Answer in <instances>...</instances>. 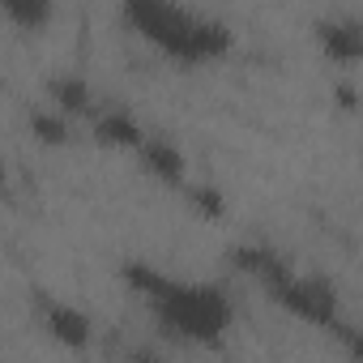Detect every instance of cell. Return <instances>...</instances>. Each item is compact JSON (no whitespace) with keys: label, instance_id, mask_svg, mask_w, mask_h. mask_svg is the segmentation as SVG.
I'll return each mask as SVG.
<instances>
[{"label":"cell","instance_id":"1","mask_svg":"<svg viewBox=\"0 0 363 363\" xmlns=\"http://www.w3.org/2000/svg\"><path fill=\"white\" fill-rule=\"evenodd\" d=\"M120 282L145 303L158 333L179 342V346L214 350L227 342V333L235 325L231 295L210 278H179V274L150 265V261H124Z\"/></svg>","mask_w":363,"mask_h":363},{"label":"cell","instance_id":"2","mask_svg":"<svg viewBox=\"0 0 363 363\" xmlns=\"http://www.w3.org/2000/svg\"><path fill=\"white\" fill-rule=\"evenodd\" d=\"M120 22L179 69H206L235 48V30L223 18L171 0H124Z\"/></svg>","mask_w":363,"mask_h":363},{"label":"cell","instance_id":"3","mask_svg":"<svg viewBox=\"0 0 363 363\" xmlns=\"http://www.w3.org/2000/svg\"><path fill=\"white\" fill-rule=\"evenodd\" d=\"M265 295H269L286 316H295V320H303V325H312V329H325L329 337H337V342L354 354L359 333H354V325H350V316H346L342 291H337L325 274L291 269V274H282Z\"/></svg>","mask_w":363,"mask_h":363},{"label":"cell","instance_id":"4","mask_svg":"<svg viewBox=\"0 0 363 363\" xmlns=\"http://www.w3.org/2000/svg\"><path fill=\"white\" fill-rule=\"evenodd\" d=\"M30 303H35V320H39V329H43L60 350L82 354V350L94 346V320H90L86 308H77L73 299L52 295V291H35Z\"/></svg>","mask_w":363,"mask_h":363},{"label":"cell","instance_id":"5","mask_svg":"<svg viewBox=\"0 0 363 363\" xmlns=\"http://www.w3.org/2000/svg\"><path fill=\"white\" fill-rule=\"evenodd\" d=\"M137 162H141V171L150 179H158V184H167V189H184L193 179L184 145H179L171 133H162V128H145V137L137 145Z\"/></svg>","mask_w":363,"mask_h":363},{"label":"cell","instance_id":"6","mask_svg":"<svg viewBox=\"0 0 363 363\" xmlns=\"http://www.w3.org/2000/svg\"><path fill=\"white\" fill-rule=\"evenodd\" d=\"M312 35H316V48H320V56L329 65L354 69L363 60V22L354 13H329V18H320L312 26Z\"/></svg>","mask_w":363,"mask_h":363},{"label":"cell","instance_id":"7","mask_svg":"<svg viewBox=\"0 0 363 363\" xmlns=\"http://www.w3.org/2000/svg\"><path fill=\"white\" fill-rule=\"evenodd\" d=\"M43 103L52 107V111H60V116H69L73 124H86L94 111H99V90L90 86V77L86 73H77V69H65V73H52L48 82H43Z\"/></svg>","mask_w":363,"mask_h":363},{"label":"cell","instance_id":"8","mask_svg":"<svg viewBox=\"0 0 363 363\" xmlns=\"http://www.w3.org/2000/svg\"><path fill=\"white\" fill-rule=\"evenodd\" d=\"M86 128H90L94 145H103V150H128V154H137V145L145 137L141 116L133 107H124V103H99V111L86 120Z\"/></svg>","mask_w":363,"mask_h":363},{"label":"cell","instance_id":"9","mask_svg":"<svg viewBox=\"0 0 363 363\" xmlns=\"http://www.w3.org/2000/svg\"><path fill=\"white\" fill-rule=\"evenodd\" d=\"M227 261L235 265V274L252 278L261 291H269L282 274H291V269H295V265L286 261V252H282V248H274L269 240H240V244L227 252Z\"/></svg>","mask_w":363,"mask_h":363},{"label":"cell","instance_id":"10","mask_svg":"<svg viewBox=\"0 0 363 363\" xmlns=\"http://www.w3.org/2000/svg\"><path fill=\"white\" fill-rule=\"evenodd\" d=\"M26 128H30V137H35L39 145H56V150H65V145L77 141V124H73L69 116L52 111L48 103H39V107L26 111Z\"/></svg>","mask_w":363,"mask_h":363},{"label":"cell","instance_id":"11","mask_svg":"<svg viewBox=\"0 0 363 363\" xmlns=\"http://www.w3.org/2000/svg\"><path fill=\"white\" fill-rule=\"evenodd\" d=\"M0 18L22 35H35L56 22V5L52 0H9V5H0Z\"/></svg>","mask_w":363,"mask_h":363},{"label":"cell","instance_id":"12","mask_svg":"<svg viewBox=\"0 0 363 363\" xmlns=\"http://www.w3.org/2000/svg\"><path fill=\"white\" fill-rule=\"evenodd\" d=\"M184 201H189V210L193 214H201V218H210V223H218L223 214H227V193L218 189V184H201V179H189L184 189Z\"/></svg>","mask_w":363,"mask_h":363},{"label":"cell","instance_id":"13","mask_svg":"<svg viewBox=\"0 0 363 363\" xmlns=\"http://www.w3.org/2000/svg\"><path fill=\"white\" fill-rule=\"evenodd\" d=\"M128 363H162V354H158L154 346H137V350L128 354Z\"/></svg>","mask_w":363,"mask_h":363},{"label":"cell","instance_id":"14","mask_svg":"<svg viewBox=\"0 0 363 363\" xmlns=\"http://www.w3.org/2000/svg\"><path fill=\"white\" fill-rule=\"evenodd\" d=\"M9 189V158H5V150H0V193Z\"/></svg>","mask_w":363,"mask_h":363}]
</instances>
